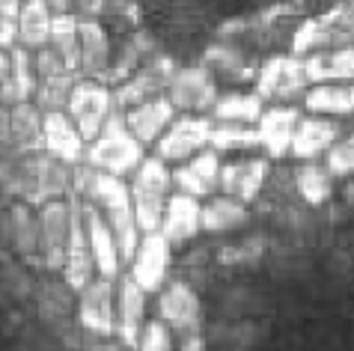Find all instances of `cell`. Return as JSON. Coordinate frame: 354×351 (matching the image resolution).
Segmentation results:
<instances>
[{
	"label": "cell",
	"instance_id": "cell-1",
	"mask_svg": "<svg viewBox=\"0 0 354 351\" xmlns=\"http://www.w3.org/2000/svg\"><path fill=\"white\" fill-rule=\"evenodd\" d=\"M84 161L95 170L120 176V179L131 176L137 170V164L143 161V143L137 140L131 129L125 125V113L120 107H113V111L107 113L104 125L98 129V134L84 149Z\"/></svg>",
	"mask_w": 354,
	"mask_h": 351
},
{
	"label": "cell",
	"instance_id": "cell-2",
	"mask_svg": "<svg viewBox=\"0 0 354 351\" xmlns=\"http://www.w3.org/2000/svg\"><path fill=\"white\" fill-rule=\"evenodd\" d=\"M129 193H131V206H134V218L140 232L158 229L167 197L173 193V179H170V170H167V161H161L158 155L155 158H143L134 170V182L129 184Z\"/></svg>",
	"mask_w": 354,
	"mask_h": 351
},
{
	"label": "cell",
	"instance_id": "cell-3",
	"mask_svg": "<svg viewBox=\"0 0 354 351\" xmlns=\"http://www.w3.org/2000/svg\"><path fill=\"white\" fill-rule=\"evenodd\" d=\"M348 42H354V0H346L330 12L301 24L292 39V54L304 57L310 51H319V48L348 45Z\"/></svg>",
	"mask_w": 354,
	"mask_h": 351
},
{
	"label": "cell",
	"instance_id": "cell-4",
	"mask_svg": "<svg viewBox=\"0 0 354 351\" xmlns=\"http://www.w3.org/2000/svg\"><path fill=\"white\" fill-rule=\"evenodd\" d=\"M111 111H113V93L107 90L102 77H81V81L72 84L66 113L72 116V122L77 125V131H81V137L86 143L98 134Z\"/></svg>",
	"mask_w": 354,
	"mask_h": 351
},
{
	"label": "cell",
	"instance_id": "cell-5",
	"mask_svg": "<svg viewBox=\"0 0 354 351\" xmlns=\"http://www.w3.org/2000/svg\"><path fill=\"white\" fill-rule=\"evenodd\" d=\"M170 262H173V245L161 229L140 232V241L134 247V256L129 259L131 265V280L140 286L146 295L161 292L167 274H170Z\"/></svg>",
	"mask_w": 354,
	"mask_h": 351
},
{
	"label": "cell",
	"instance_id": "cell-6",
	"mask_svg": "<svg viewBox=\"0 0 354 351\" xmlns=\"http://www.w3.org/2000/svg\"><path fill=\"white\" fill-rule=\"evenodd\" d=\"M209 131H212V116L185 113L182 120H173L167 125L164 134L155 140V155L167 164H179L209 146Z\"/></svg>",
	"mask_w": 354,
	"mask_h": 351
},
{
	"label": "cell",
	"instance_id": "cell-7",
	"mask_svg": "<svg viewBox=\"0 0 354 351\" xmlns=\"http://www.w3.org/2000/svg\"><path fill=\"white\" fill-rule=\"evenodd\" d=\"M167 99L182 113H205L218 99V84L209 66H188L176 69L167 81Z\"/></svg>",
	"mask_w": 354,
	"mask_h": 351
},
{
	"label": "cell",
	"instance_id": "cell-8",
	"mask_svg": "<svg viewBox=\"0 0 354 351\" xmlns=\"http://www.w3.org/2000/svg\"><path fill=\"white\" fill-rule=\"evenodd\" d=\"M39 223V259L45 268L60 271L66 259V241H68V223H72V209L66 197L45 200L36 211Z\"/></svg>",
	"mask_w": 354,
	"mask_h": 351
},
{
	"label": "cell",
	"instance_id": "cell-9",
	"mask_svg": "<svg viewBox=\"0 0 354 351\" xmlns=\"http://www.w3.org/2000/svg\"><path fill=\"white\" fill-rule=\"evenodd\" d=\"M310 86L307 69H304V57H271L262 63L257 75V95L262 102L268 99H295Z\"/></svg>",
	"mask_w": 354,
	"mask_h": 351
},
{
	"label": "cell",
	"instance_id": "cell-10",
	"mask_svg": "<svg viewBox=\"0 0 354 351\" xmlns=\"http://www.w3.org/2000/svg\"><path fill=\"white\" fill-rule=\"evenodd\" d=\"M158 319L167 321L176 336L188 339L203 334V301L188 283H170L158 298Z\"/></svg>",
	"mask_w": 354,
	"mask_h": 351
},
{
	"label": "cell",
	"instance_id": "cell-11",
	"mask_svg": "<svg viewBox=\"0 0 354 351\" xmlns=\"http://www.w3.org/2000/svg\"><path fill=\"white\" fill-rule=\"evenodd\" d=\"M113 301L116 286L107 277H93L77 289V321L86 334L113 336Z\"/></svg>",
	"mask_w": 354,
	"mask_h": 351
},
{
	"label": "cell",
	"instance_id": "cell-12",
	"mask_svg": "<svg viewBox=\"0 0 354 351\" xmlns=\"http://www.w3.org/2000/svg\"><path fill=\"white\" fill-rule=\"evenodd\" d=\"M81 223H84L86 245H90L95 274L107 277V280H116L120 277V271H122V259H120V250H116L113 232H111V227H107L104 214L98 211L93 202L81 200Z\"/></svg>",
	"mask_w": 354,
	"mask_h": 351
},
{
	"label": "cell",
	"instance_id": "cell-13",
	"mask_svg": "<svg viewBox=\"0 0 354 351\" xmlns=\"http://www.w3.org/2000/svg\"><path fill=\"white\" fill-rule=\"evenodd\" d=\"M173 188L191 197H212L218 191V179H221V152H214L212 146L194 152L191 158L179 161V167L170 173Z\"/></svg>",
	"mask_w": 354,
	"mask_h": 351
},
{
	"label": "cell",
	"instance_id": "cell-14",
	"mask_svg": "<svg viewBox=\"0 0 354 351\" xmlns=\"http://www.w3.org/2000/svg\"><path fill=\"white\" fill-rule=\"evenodd\" d=\"M271 173V158H235L230 164H221V179H218V188L223 193H232L235 200L241 202H250L259 197L262 188H265V179Z\"/></svg>",
	"mask_w": 354,
	"mask_h": 351
},
{
	"label": "cell",
	"instance_id": "cell-15",
	"mask_svg": "<svg viewBox=\"0 0 354 351\" xmlns=\"http://www.w3.org/2000/svg\"><path fill=\"white\" fill-rule=\"evenodd\" d=\"M146 321V292L129 277L120 280L113 301V334L122 339V345L137 348V336Z\"/></svg>",
	"mask_w": 354,
	"mask_h": 351
},
{
	"label": "cell",
	"instance_id": "cell-16",
	"mask_svg": "<svg viewBox=\"0 0 354 351\" xmlns=\"http://www.w3.org/2000/svg\"><path fill=\"white\" fill-rule=\"evenodd\" d=\"M200 209L203 202L200 197H191V193H182L176 191L167 197V206H164V218H161V232L170 238L173 250L176 247H185L188 241H194L196 236L203 232L200 227Z\"/></svg>",
	"mask_w": 354,
	"mask_h": 351
},
{
	"label": "cell",
	"instance_id": "cell-17",
	"mask_svg": "<svg viewBox=\"0 0 354 351\" xmlns=\"http://www.w3.org/2000/svg\"><path fill=\"white\" fill-rule=\"evenodd\" d=\"M86 140L81 137L77 125L72 122V116L66 111H48L42 113V152L54 155L66 164L84 161Z\"/></svg>",
	"mask_w": 354,
	"mask_h": 351
},
{
	"label": "cell",
	"instance_id": "cell-18",
	"mask_svg": "<svg viewBox=\"0 0 354 351\" xmlns=\"http://www.w3.org/2000/svg\"><path fill=\"white\" fill-rule=\"evenodd\" d=\"M301 111L289 104H274V107H262L259 120H257V137H259V149H265L271 161H280L289 155V143H292V131L298 122Z\"/></svg>",
	"mask_w": 354,
	"mask_h": 351
},
{
	"label": "cell",
	"instance_id": "cell-19",
	"mask_svg": "<svg viewBox=\"0 0 354 351\" xmlns=\"http://www.w3.org/2000/svg\"><path fill=\"white\" fill-rule=\"evenodd\" d=\"M342 134V125L330 116H298L289 143V155L295 161H307V158H322L324 149Z\"/></svg>",
	"mask_w": 354,
	"mask_h": 351
},
{
	"label": "cell",
	"instance_id": "cell-20",
	"mask_svg": "<svg viewBox=\"0 0 354 351\" xmlns=\"http://www.w3.org/2000/svg\"><path fill=\"white\" fill-rule=\"evenodd\" d=\"M77 36H81V66L77 72L84 77H102L111 72V36L104 24L93 15H77Z\"/></svg>",
	"mask_w": 354,
	"mask_h": 351
},
{
	"label": "cell",
	"instance_id": "cell-21",
	"mask_svg": "<svg viewBox=\"0 0 354 351\" xmlns=\"http://www.w3.org/2000/svg\"><path fill=\"white\" fill-rule=\"evenodd\" d=\"M122 113H125V125H129L131 134L143 146L158 140L167 125L176 120L173 102L167 99V95H161V93H155V95H149V99L131 104L129 111H122Z\"/></svg>",
	"mask_w": 354,
	"mask_h": 351
},
{
	"label": "cell",
	"instance_id": "cell-22",
	"mask_svg": "<svg viewBox=\"0 0 354 351\" xmlns=\"http://www.w3.org/2000/svg\"><path fill=\"white\" fill-rule=\"evenodd\" d=\"M304 95V111L319 116H354V81L310 84Z\"/></svg>",
	"mask_w": 354,
	"mask_h": 351
},
{
	"label": "cell",
	"instance_id": "cell-23",
	"mask_svg": "<svg viewBox=\"0 0 354 351\" xmlns=\"http://www.w3.org/2000/svg\"><path fill=\"white\" fill-rule=\"evenodd\" d=\"M304 69H307L310 84L354 81V42L310 51V57H304Z\"/></svg>",
	"mask_w": 354,
	"mask_h": 351
},
{
	"label": "cell",
	"instance_id": "cell-24",
	"mask_svg": "<svg viewBox=\"0 0 354 351\" xmlns=\"http://www.w3.org/2000/svg\"><path fill=\"white\" fill-rule=\"evenodd\" d=\"M167 69H170V63L167 60L158 63V66H146V69H134V75L113 93V107L129 111L131 104L149 99V95H155V93H164L167 81H170V75H173Z\"/></svg>",
	"mask_w": 354,
	"mask_h": 351
},
{
	"label": "cell",
	"instance_id": "cell-25",
	"mask_svg": "<svg viewBox=\"0 0 354 351\" xmlns=\"http://www.w3.org/2000/svg\"><path fill=\"white\" fill-rule=\"evenodd\" d=\"M250 220L248 202L235 200L232 193H212V200L200 209V227L205 232H232Z\"/></svg>",
	"mask_w": 354,
	"mask_h": 351
},
{
	"label": "cell",
	"instance_id": "cell-26",
	"mask_svg": "<svg viewBox=\"0 0 354 351\" xmlns=\"http://www.w3.org/2000/svg\"><path fill=\"white\" fill-rule=\"evenodd\" d=\"M3 227H6V241L15 247L18 256L39 259V223L30 202H18V206L9 209L3 218Z\"/></svg>",
	"mask_w": 354,
	"mask_h": 351
},
{
	"label": "cell",
	"instance_id": "cell-27",
	"mask_svg": "<svg viewBox=\"0 0 354 351\" xmlns=\"http://www.w3.org/2000/svg\"><path fill=\"white\" fill-rule=\"evenodd\" d=\"M9 140L15 152L42 149V111L30 99L9 104Z\"/></svg>",
	"mask_w": 354,
	"mask_h": 351
},
{
	"label": "cell",
	"instance_id": "cell-28",
	"mask_svg": "<svg viewBox=\"0 0 354 351\" xmlns=\"http://www.w3.org/2000/svg\"><path fill=\"white\" fill-rule=\"evenodd\" d=\"M51 6H48V0H21V6H18V45L36 48L48 45V33H51Z\"/></svg>",
	"mask_w": 354,
	"mask_h": 351
},
{
	"label": "cell",
	"instance_id": "cell-29",
	"mask_svg": "<svg viewBox=\"0 0 354 351\" xmlns=\"http://www.w3.org/2000/svg\"><path fill=\"white\" fill-rule=\"evenodd\" d=\"M295 191L298 197L307 202V206H324L333 193V176L324 170V164H319L316 158H307V161H298L295 167Z\"/></svg>",
	"mask_w": 354,
	"mask_h": 351
},
{
	"label": "cell",
	"instance_id": "cell-30",
	"mask_svg": "<svg viewBox=\"0 0 354 351\" xmlns=\"http://www.w3.org/2000/svg\"><path fill=\"white\" fill-rule=\"evenodd\" d=\"M209 146L214 152H250V149H259L257 125L232 122V120H212Z\"/></svg>",
	"mask_w": 354,
	"mask_h": 351
},
{
	"label": "cell",
	"instance_id": "cell-31",
	"mask_svg": "<svg viewBox=\"0 0 354 351\" xmlns=\"http://www.w3.org/2000/svg\"><path fill=\"white\" fill-rule=\"evenodd\" d=\"M48 45L63 57L66 69L77 75V66H81V36H77V15L75 12H57L51 18Z\"/></svg>",
	"mask_w": 354,
	"mask_h": 351
},
{
	"label": "cell",
	"instance_id": "cell-32",
	"mask_svg": "<svg viewBox=\"0 0 354 351\" xmlns=\"http://www.w3.org/2000/svg\"><path fill=\"white\" fill-rule=\"evenodd\" d=\"M265 102L257 93H226L218 95L212 104V120H232V122H250L257 125Z\"/></svg>",
	"mask_w": 354,
	"mask_h": 351
},
{
	"label": "cell",
	"instance_id": "cell-33",
	"mask_svg": "<svg viewBox=\"0 0 354 351\" xmlns=\"http://www.w3.org/2000/svg\"><path fill=\"white\" fill-rule=\"evenodd\" d=\"M75 81H77L75 72H60V75L39 77L36 90H33V104L42 113H48V111H66V102H68V93H72Z\"/></svg>",
	"mask_w": 354,
	"mask_h": 351
},
{
	"label": "cell",
	"instance_id": "cell-34",
	"mask_svg": "<svg viewBox=\"0 0 354 351\" xmlns=\"http://www.w3.org/2000/svg\"><path fill=\"white\" fill-rule=\"evenodd\" d=\"M9 75H12V84H15V95L18 102H27L33 99V90H36V69H33V54L30 48H9Z\"/></svg>",
	"mask_w": 354,
	"mask_h": 351
},
{
	"label": "cell",
	"instance_id": "cell-35",
	"mask_svg": "<svg viewBox=\"0 0 354 351\" xmlns=\"http://www.w3.org/2000/svg\"><path fill=\"white\" fill-rule=\"evenodd\" d=\"M324 170L333 179H351L354 176V134L348 137H337L328 149H324Z\"/></svg>",
	"mask_w": 354,
	"mask_h": 351
},
{
	"label": "cell",
	"instance_id": "cell-36",
	"mask_svg": "<svg viewBox=\"0 0 354 351\" xmlns=\"http://www.w3.org/2000/svg\"><path fill=\"white\" fill-rule=\"evenodd\" d=\"M137 348H143V351H170L173 348V330L167 328V321H161V319L143 321L140 336H137Z\"/></svg>",
	"mask_w": 354,
	"mask_h": 351
},
{
	"label": "cell",
	"instance_id": "cell-37",
	"mask_svg": "<svg viewBox=\"0 0 354 351\" xmlns=\"http://www.w3.org/2000/svg\"><path fill=\"white\" fill-rule=\"evenodd\" d=\"M18 6L21 0H0V48L18 42Z\"/></svg>",
	"mask_w": 354,
	"mask_h": 351
},
{
	"label": "cell",
	"instance_id": "cell-38",
	"mask_svg": "<svg viewBox=\"0 0 354 351\" xmlns=\"http://www.w3.org/2000/svg\"><path fill=\"white\" fill-rule=\"evenodd\" d=\"M33 69H36V77H48V75L68 72V69H66V63H63V57L57 54L51 45L36 48V54H33Z\"/></svg>",
	"mask_w": 354,
	"mask_h": 351
},
{
	"label": "cell",
	"instance_id": "cell-39",
	"mask_svg": "<svg viewBox=\"0 0 354 351\" xmlns=\"http://www.w3.org/2000/svg\"><path fill=\"white\" fill-rule=\"evenodd\" d=\"M72 9H75V15H93V18H98L107 9V0H72Z\"/></svg>",
	"mask_w": 354,
	"mask_h": 351
},
{
	"label": "cell",
	"instance_id": "cell-40",
	"mask_svg": "<svg viewBox=\"0 0 354 351\" xmlns=\"http://www.w3.org/2000/svg\"><path fill=\"white\" fill-rule=\"evenodd\" d=\"M48 6H51V12H72V0H48Z\"/></svg>",
	"mask_w": 354,
	"mask_h": 351
}]
</instances>
